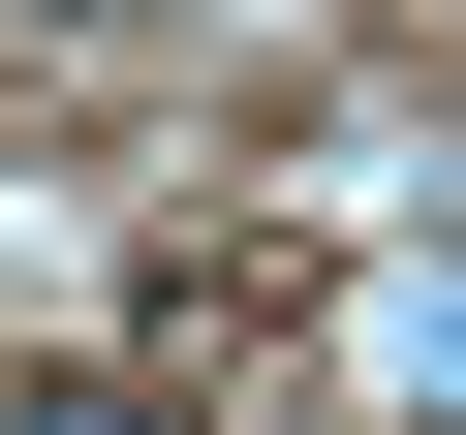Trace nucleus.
<instances>
[{
    "instance_id": "obj_1",
    "label": "nucleus",
    "mask_w": 466,
    "mask_h": 435,
    "mask_svg": "<svg viewBox=\"0 0 466 435\" xmlns=\"http://www.w3.org/2000/svg\"><path fill=\"white\" fill-rule=\"evenodd\" d=\"M373 435H466V280H373Z\"/></svg>"
},
{
    "instance_id": "obj_2",
    "label": "nucleus",
    "mask_w": 466,
    "mask_h": 435,
    "mask_svg": "<svg viewBox=\"0 0 466 435\" xmlns=\"http://www.w3.org/2000/svg\"><path fill=\"white\" fill-rule=\"evenodd\" d=\"M0 435H187V404H156V373H32Z\"/></svg>"
}]
</instances>
